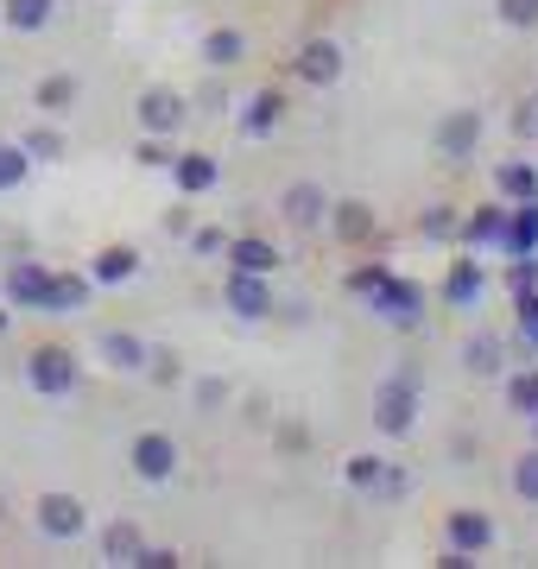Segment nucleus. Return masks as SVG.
Returning a JSON list of instances; mask_svg holds the SVG:
<instances>
[{
	"mask_svg": "<svg viewBox=\"0 0 538 569\" xmlns=\"http://www.w3.org/2000/svg\"><path fill=\"white\" fill-rule=\"evenodd\" d=\"M26 387L39 392V399H77V392H83V361H77V348L39 342L26 355Z\"/></svg>",
	"mask_w": 538,
	"mask_h": 569,
	"instance_id": "nucleus-1",
	"label": "nucleus"
},
{
	"mask_svg": "<svg viewBox=\"0 0 538 569\" xmlns=\"http://www.w3.org/2000/svg\"><path fill=\"white\" fill-rule=\"evenodd\" d=\"M368 310L387 329H399V336H418V329H425V284H418L412 272H387V279L368 291Z\"/></svg>",
	"mask_w": 538,
	"mask_h": 569,
	"instance_id": "nucleus-2",
	"label": "nucleus"
},
{
	"mask_svg": "<svg viewBox=\"0 0 538 569\" xmlns=\"http://www.w3.org/2000/svg\"><path fill=\"white\" fill-rule=\"evenodd\" d=\"M418 425V373H387L380 387H373V430L380 437H412Z\"/></svg>",
	"mask_w": 538,
	"mask_h": 569,
	"instance_id": "nucleus-3",
	"label": "nucleus"
},
{
	"mask_svg": "<svg viewBox=\"0 0 538 569\" xmlns=\"http://www.w3.org/2000/svg\"><path fill=\"white\" fill-rule=\"evenodd\" d=\"M349 77V44L330 39V32H317L291 51V82H305V89H336V82Z\"/></svg>",
	"mask_w": 538,
	"mask_h": 569,
	"instance_id": "nucleus-4",
	"label": "nucleus"
},
{
	"mask_svg": "<svg viewBox=\"0 0 538 569\" xmlns=\"http://www.w3.org/2000/svg\"><path fill=\"white\" fill-rule=\"evenodd\" d=\"M481 140H488V114H481V108H450V114L431 127V152L444 164H469L481 152Z\"/></svg>",
	"mask_w": 538,
	"mask_h": 569,
	"instance_id": "nucleus-5",
	"label": "nucleus"
},
{
	"mask_svg": "<svg viewBox=\"0 0 538 569\" xmlns=\"http://www.w3.org/2000/svg\"><path fill=\"white\" fill-rule=\"evenodd\" d=\"M178 462H185V449H178V437H171V430H140V437L127 443V468H133V481H146V488L171 481V475H178Z\"/></svg>",
	"mask_w": 538,
	"mask_h": 569,
	"instance_id": "nucleus-6",
	"label": "nucleus"
},
{
	"mask_svg": "<svg viewBox=\"0 0 538 569\" xmlns=\"http://www.w3.org/2000/svg\"><path fill=\"white\" fill-rule=\"evenodd\" d=\"M32 526H39V538H51V545H77L89 531V507L77 500V493H39V507H32Z\"/></svg>",
	"mask_w": 538,
	"mask_h": 569,
	"instance_id": "nucleus-7",
	"label": "nucleus"
},
{
	"mask_svg": "<svg viewBox=\"0 0 538 569\" xmlns=\"http://www.w3.org/2000/svg\"><path fill=\"white\" fill-rule=\"evenodd\" d=\"M500 545V526L488 519L481 507H450V519H444V550H456V557H488V550Z\"/></svg>",
	"mask_w": 538,
	"mask_h": 569,
	"instance_id": "nucleus-8",
	"label": "nucleus"
},
{
	"mask_svg": "<svg viewBox=\"0 0 538 569\" xmlns=\"http://www.w3.org/2000/svg\"><path fill=\"white\" fill-rule=\"evenodd\" d=\"M133 114H140V133H178L190 121V102L171 89V82H146L140 96H133Z\"/></svg>",
	"mask_w": 538,
	"mask_h": 569,
	"instance_id": "nucleus-9",
	"label": "nucleus"
},
{
	"mask_svg": "<svg viewBox=\"0 0 538 569\" xmlns=\"http://www.w3.org/2000/svg\"><path fill=\"white\" fill-rule=\"evenodd\" d=\"M222 305L241 317V323H267L272 310H279V298H272V284H267V272H228V284H222Z\"/></svg>",
	"mask_w": 538,
	"mask_h": 569,
	"instance_id": "nucleus-10",
	"label": "nucleus"
},
{
	"mask_svg": "<svg viewBox=\"0 0 538 569\" xmlns=\"http://www.w3.org/2000/svg\"><path fill=\"white\" fill-rule=\"evenodd\" d=\"M44 284H51V266L20 253V260H7V272H0V298H7V310H39Z\"/></svg>",
	"mask_w": 538,
	"mask_h": 569,
	"instance_id": "nucleus-11",
	"label": "nucleus"
},
{
	"mask_svg": "<svg viewBox=\"0 0 538 569\" xmlns=\"http://www.w3.org/2000/svg\"><path fill=\"white\" fill-rule=\"evenodd\" d=\"M323 209H330V190L317 178H298L279 190V222L298 228V234H311V228H323Z\"/></svg>",
	"mask_w": 538,
	"mask_h": 569,
	"instance_id": "nucleus-12",
	"label": "nucleus"
},
{
	"mask_svg": "<svg viewBox=\"0 0 538 569\" xmlns=\"http://www.w3.org/2000/svg\"><path fill=\"white\" fill-rule=\"evenodd\" d=\"M481 291H488V266H481V253H456L450 272H444V305L450 310H476L481 305Z\"/></svg>",
	"mask_w": 538,
	"mask_h": 569,
	"instance_id": "nucleus-13",
	"label": "nucleus"
},
{
	"mask_svg": "<svg viewBox=\"0 0 538 569\" xmlns=\"http://www.w3.org/2000/svg\"><path fill=\"white\" fill-rule=\"evenodd\" d=\"M323 222H330V234L349 247V253H355V247H368L373 234H380V216H373V203H361V197L330 203V209H323Z\"/></svg>",
	"mask_w": 538,
	"mask_h": 569,
	"instance_id": "nucleus-14",
	"label": "nucleus"
},
{
	"mask_svg": "<svg viewBox=\"0 0 538 569\" xmlns=\"http://www.w3.org/2000/svg\"><path fill=\"white\" fill-rule=\"evenodd\" d=\"M146 355H152V342L140 329H96V361L114 373H146Z\"/></svg>",
	"mask_w": 538,
	"mask_h": 569,
	"instance_id": "nucleus-15",
	"label": "nucleus"
},
{
	"mask_svg": "<svg viewBox=\"0 0 538 569\" xmlns=\"http://www.w3.org/2000/svg\"><path fill=\"white\" fill-rule=\"evenodd\" d=\"M89 298H96V279H89V272H58V266H51V284H44L39 317H77Z\"/></svg>",
	"mask_w": 538,
	"mask_h": 569,
	"instance_id": "nucleus-16",
	"label": "nucleus"
},
{
	"mask_svg": "<svg viewBox=\"0 0 538 569\" xmlns=\"http://www.w3.org/2000/svg\"><path fill=\"white\" fill-rule=\"evenodd\" d=\"M286 89H253L248 108L235 114V127H241V140H267V133H279V121H286Z\"/></svg>",
	"mask_w": 538,
	"mask_h": 569,
	"instance_id": "nucleus-17",
	"label": "nucleus"
},
{
	"mask_svg": "<svg viewBox=\"0 0 538 569\" xmlns=\"http://www.w3.org/2000/svg\"><path fill=\"white\" fill-rule=\"evenodd\" d=\"M248 51H253V39L241 32V26H209L203 44H197V58H203L209 70H222V77H228V70H241Z\"/></svg>",
	"mask_w": 538,
	"mask_h": 569,
	"instance_id": "nucleus-18",
	"label": "nucleus"
},
{
	"mask_svg": "<svg viewBox=\"0 0 538 569\" xmlns=\"http://www.w3.org/2000/svg\"><path fill=\"white\" fill-rule=\"evenodd\" d=\"M140 266H146L140 247H133V241H114V247H102V253L83 266V272L96 279V291H102V284H133V279H140Z\"/></svg>",
	"mask_w": 538,
	"mask_h": 569,
	"instance_id": "nucleus-19",
	"label": "nucleus"
},
{
	"mask_svg": "<svg viewBox=\"0 0 538 569\" xmlns=\"http://www.w3.org/2000/svg\"><path fill=\"white\" fill-rule=\"evenodd\" d=\"M140 550H146V531L133 526V519H108V526L96 531V557H102V563L133 569V563H140Z\"/></svg>",
	"mask_w": 538,
	"mask_h": 569,
	"instance_id": "nucleus-20",
	"label": "nucleus"
},
{
	"mask_svg": "<svg viewBox=\"0 0 538 569\" xmlns=\"http://www.w3.org/2000/svg\"><path fill=\"white\" fill-rule=\"evenodd\" d=\"M500 260H519V253H538V203H507V222H500Z\"/></svg>",
	"mask_w": 538,
	"mask_h": 569,
	"instance_id": "nucleus-21",
	"label": "nucleus"
},
{
	"mask_svg": "<svg viewBox=\"0 0 538 569\" xmlns=\"http://www.w3.org/2000/svg\"><path fill=\"white\" fill-rule=\"evenodd\" d=\"M495 197L500 203H538V164L507 152V159L495 164Z\"/></svg>",
	"mask_w": 538,
	"mask_h": 569,
	"instance_id": "nucleus-22",
	"label": "nucleus"
},
{
	"mask_svg": "<svg viewBox=\"0 0 538 569\" xmlns=\"http://www.w3.org/2000/svg\"><path fill=\"white\" fill-rule=\"evenodd\" d=\"M500 222H507V203H481L476 216H462V228H456V247H469V253H495L500 247Z\"/></svg>",
	"mask_w": 538,
	"mask_h": 569,
	"instance_id": "nucleus-23",
	"label": "nucleus"
},
{
	"mask_svg": "<svg viewBox=\"0 0 538 569\" xmlns=\"http://www.w3.org/2000/svg\"><path fill=\"white\" fill-rule=\"evenodd\" d=\"M32 102H39V114H70L83 102V77L77 70H51V77L32 82Z\"/></svg>",
	"mask_w": 538,
	"mask_h": 569,
	"instance_id": "nucleus-24",
	"label": "nucleus"
},
{
	"mask_svg": "<svg viewBox=\"0 0 538 569\" xmlns=\"http://www.w3.org/2000/svg\"><path fill=\"white\" fill-rule=\"evenodd\" d=\"M222 260H228V266H241V272H279V260H286V253H279L267 234H228Z\"/></svg>",
	"mask_w": 538,
	"mask_h": 569,
	"instance_id": "nucleus-25",
	"label": "nucleus"
},
{
	"mask_svg": "<svg viewBox=\"0 0 538 569\" xmlns=\"http://www.w3.org/2000/svg\"><path fill=\"white\" fill-rule=\"evenodd\" d=\"M462 367H469L476 380H500V373H507V342H500L495 329H476V336L462 342Z\"/></svg>",
	"mask_w": 538,
	"mask_h": 569,
	"instance_id": "nucleus-26",
	"label": "nucleus"
},
{
	"mask_svg": "<svg viewBox=\"0 0 538 569\" xmlns=\"http://www.w3.org/2000/svg\"><path fill=\"white\" fill-rule=\"evenodd\" d=\"M0 20H7V32L32 39L44 26H58V0H0Z\"/></svg>",
	"mask_w": 538,
	"mask_h": 569,
	"instance_id": "nucleus-27",
	"label": "nucleus"
},
{
	"mask_svg": "<svg viewBox=\"0 0 538 569\" xmlns=\"http://www.w3.org/2000/svg\"><path fill=\"white\" fill-rule=\"evenodd\" d=\"M216 178H222V164L209 159V152H178V159H171V183H178L185 197H203V190H216Z\"/></svg>",
	"mask_w": 538,
	"mask_h": 569,
	"instance_id": "nucleus-28",
	"label": "nucleus"
},
{
	"mask_svg": "<svg viewBox=\"0 0 538 569\" xmlns=\"http://www.w3.org/2000/svg\"><path fill=\"white\" fill-rule=\"evenodd\" d=\"M500 406L519 418H538V367H507L500 373Z\"/></svg>",
	"mask_w": 538,
	"mask_h": 569,
	"instance_id": "nucleus-29",
	"label": "nucleus"
},
{
	"mask_svg": "<svg viewBox=\"0 0 538 569\" xmlns=\"http://www.w3.org/2000/svg\"><path fill=\"white\" fill-rule=\"evenodd\" d=\"M190 406L203 411V418L228 411L235 406V380H228V373H197V380H190Z\"/></svg>",
	"mask_w": 538,
	"mask_h": 569,
	"instance_id": "nucleus-30",
	"label": "nucleus"
},
{
	"mask_svg": "<svg viewBox=\"0 0 538 569\" xmlns=\"http://www.w3.org/2000/svg\"><path fill=\"white\" fill-rule=\"evenodd\" d=\"M456 228H462V209H456V203H425V209H418V234H425L431 247H450Z\"/></svg>",
	"mask_w": 538,
	"mask_h": 569,
	"instance_id": "nucleus-31",
	"label": "nucleus"
},
{
	"mask_svg": "<svg viewBox=\"0 0 538 569\" xmlns=\"http://www.w3.org/2000/svg\"><path fill=\"white\" fill-rule=\"evenodd\" d=\"M311 425H305V418H272V449H279V456H311Z\"/></svg>",
	"mask_w": 538,
	"mask_h": 569,
	"instance_id": "nucleus-32",
	"label": "nucleus"
},
{
	"mask_svg": "<svg viewBox=\"0 0 538 569\" xmlns=\"http://www.w3.org/2000/svg\"><path fill=\"white\" fill-rule=\"evenodd\" d=\"M26 171H32V159H26L20 140H0V190H20Z\"/></svg>",
	"mask_w": 538,
	"mask_h": 569,
	"instance_id": "nucleus-33",
	"label": "nucleus"
},
{
	"mask_svg": "<svg viewBox=\"0 0 538 569\" xmlns=\"http://www.w3.org/2000/svg\"><path fill=\"white\" fill-rule=\"evenodd\" d=\"M514 493L526 500V507H538V443L514 456Z\"/></svg>",
	"mask_w": 538,
	"mask_h": 569,
	"instance_id": "nucleus-34",
	"label": "nucleus"
},
{
	"mask_svg": "<svg viewBox=\"0 0 538 569\" xmlns=\"http://www.w3.org/2000/svg\"><path fill=\"white\" fill-rule=\"evenodd\" d=\"M133 159H140L146 171H171V159H178V146H171L166 133H140V146H133Z\"/></svg>",
	"mask_w": 538,
	"mask_h": 569,
	"instance_id": "nucleus-35",
	"label": "nucleus"
},
{
	"mask_svg": "<svg viewBox=\"0 0 538 569\" xmlns=\"http://www.w3.org/2000/svg\"><path fill=\"white\" fill-rule=\"evenodd\" d=\"M495 20L507 32H532L538 26V0H495Z\"/></svg>",
	"mask_w": 538,
	"mask_h": 569,
	"instance_id": "nucleus-36",
	"label": "nucleus"
},
{
	"mask_svg": "<svg viewBox=\"0 0 538 569\" xmlns=\"http://www.w3.org/2000/svg\"><path fill=\"white\" fill-rule=\"evenodd\" d=\"M185 241H190V253H197V260H222V247H228V228H216V222H203V228H185Z\"/></svg>",
	"mask_w": 538,
	"mask_h": 569,
	"instance_id": "nucleus-37",
	"label": "nucleus"
},
{
	"mask_svg": "<svg viewBox=\"0 0 538 569\" xmlns=\"http://www.w3.org/2000/svg\"><path fill=\"white\" fill-rule=\"evenodd\" d=\"M26 159H63V133L58 127H32V133H20Z\"/></svg>",
	"mask_w": 538,
	"mask_h": 569,
	"instance_id": "nucleus-38",
	"label": "nucleus"
},
{
	"mask_svg": "<svg viewBox=\"0 0 538 569\" xmlns=\"http://www.w3.org/2000/svg\"><path fill=\"white\" fill-rule=\"evenodd\" d=\"M380 462H387V456H349L342 481H349L355 493H373V481H380Z\"/></svg>",
	"mask_w": 538,
	"mask_h": 569,
	"instance_id": "nucleus-39",
	"label": "nucleus"
},
{
	"mask_svg": "<svg viewBox=\"0 0 538 569\" xmlns=\"http://www.w3.org/2000/svg\"><path fill=\"white\" fill-rule=\"evenodd\" d=\"M500 284H507L514 298H519V291H532V284H538V253H519V260L500 272Z\"/></svg>",
	"mask_w": 538,
	"mask_h": 569,
	"instance_id": "nucleus-40",
	"label": "nucleus"
},
{
	"mask_svg": "<svg viewBox=\"0 0 538 569\" xmlns=\"http://www.w3.org/2000/svg\"><path fill=\"white\" fill-rule=\"evenodd\" d=\"M514 310H519V342L538 348V284H532V291H519Z\"/></svg>",
	"mask_w": 538,
	"mask_h": 569,
	"instance_id": "nucleus-41",
	"label": "nucleus"
},
{
	"mask_svg": "<svg viewBox=\"0 0 538 569\" xmlns=\"http://www.w3.org/2000/svg\"><path fill=\"white\" fill-rule=\"evenodd\" d=\"M514 140H538V89H526V96H519V108H514Z\"/></svg>",
	"mask_w": 538,
	"mask_h": 569,
	"instance_id": "nucleus-42",
	"label": "nucleus"
},
{
	"mask_svg": "<svg viewBox=\"0 0 538 569\" xmlns=\"http://www.w3.org/2000/svg\"><path fill=\"white\" fill-rule=\"evenodd\" d=\"M373 493H380V500H406V493H412V475H406V468H393V462H380Z\"/></svg>",
	"mask_w": 538,
	"mask_h": 569,
	"instance_id": "nucleus-43",
	"label": "nucleus"
},
{
	"mask_svg": "<svg viewBox=\"0 0 538 569\" xmlns=\"http://www.w3.org/2000/svg\"><path fill=\"white\" fill-rule=\"evenodd\" d=\"M209 77H216V82L197 89V108H203V114H222V108H228V82H222V70H209Z\"/></svg>",
	"mask_w": 538,
	"mask_h": 569,
	"instance_id": "nucleus-44",
	"label": "nucleus"
},
{
	"mask_svg": "<svg viewBox=\"0 0 538 569\" xmlns=\"http://www.w3.org/2000/svg\"><path fill=\"white\" fill-rule=\"evenodd\" d=\"M380 279H387V266H355V272H349L342 284H349V298H368V291H373Z\"/></svg>",
	"mask_w": 538,
	"mask_h": 569,
	"instance_id": "nucleus-45",
	"label": "nucleus"
},
{
	"mask_svg": "<svg viewBox=\"0 0 538 569\" xmlns=\"http://www.w3.org/2000/svg\"><path fill=\"white\" fill-rule=\"evenodd\" d=\"M178 563H185L178 550H166V545H146V550H140V563H133V569H178Z\"/></svg>",
	"mask_w": 538,
	"mask_h": 569,
	"instance_id": "nucleus-46",
	"label": "nucleus"
},
{
	"mask_svg": "<svg viewBox=\"0 0 538 569\" xmlns=\"http://www.w3.org/2000/svg\"><path fill=\"white\" fill-rule=\"evenodd\" d=\"M476 449H481L476 430H456V437H450V462H476Z\"/></svg>",
	"mask_w": 538,
	"mask_h": 569,
	"instance_id": "nucleus-47",
	"label": "nucleus"
},
{
	"mask_svg": "<svg viewBox=\"0 0 538 569\" xmlns=\"http://www.w3.org/2000/svg\"><path fill=\"white\" fill-rule=\"evenodd\" d=\"M241 411H248L253 425H272V399H267V392H248V399H241Z\"/></svg>",
	"mask_w": 538,
	"mask_h": 569,
	"instance_id": "nucleus-48",
	"label": "nucleus"
},
{
	"mask_svg": "<svg viewBox=\"0 0 538 569\" xmlns=\"http://www.w3.org/2000/svg\"><path fill=\"white\" fill-rule=\"evenodd\" d=\"M272 317H286V323H305V317H311V298H286V310H272Z\"/></svg>",
	"mask_w": 538,
	"mask_h": 569,
	"instance_id": "nucleus-49",
	"label": "nucleus"
},
{
	"mask_svg": "<svg viewBox=\"0 0 538 569\" xmlns=\"http://www.w3.org/2000/svg\"><path fill=\"white\" fill-rule=\"evenodd\" d=\"M7 323H13V317H7V298H0V336H7Z\"/></svg>",
	"mask_w": 538,
	"mask_h": 569,
	"instance_id": "nucleus-50",
	"label": "nucleus"
},
{
	"mask_svg": "<svg viewBox=\"0 0 538 569\" xmlns=\"http://www.w3.org/2000/svg\"><path fill=\"white\" fill-rule=\"evenodd\" d=\"M0 519H7V493H0Z\"/></svg>",
	"mask_w": 538,
	"mask_h": 569,
	"instance_id": "nucleus-51",
	"label": "nucleus"
}]
</instances>
